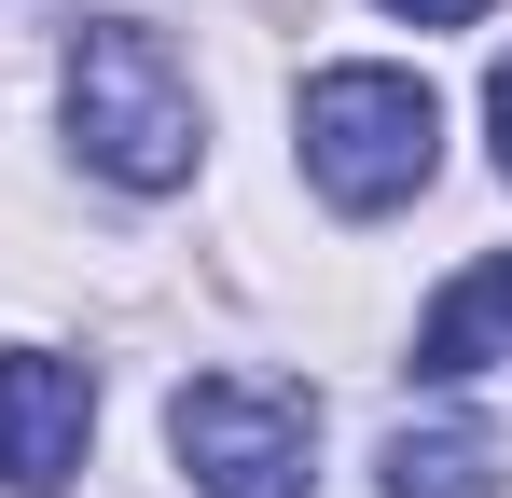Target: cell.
Wrapping results in <instances>:
<instances>
[{
	"label": "cell",
	"instance_id": "obj_1",
	"mask_svg": "<svg viewBox=\"0 0 512 498\" xmlns=\"http://www.w3.org/2000/svg\"><path fill=\"white\" fill-rule=\"evenodd\" d=\"M70 139H84V166H111L125 194L194 180V70L167 56V28L97 14L84 42H70Z\"/></svg>",
	"mask_w": 512,
	"mask_h": 498
},
{
	"label": "cell",
	"instance_id": "obj_2",
	"mask_svg": "<svg viewBox=\"0 0 512 498\" xmlns=\"http://www.w3.org/2000/svg\"><path fill=\"white\" fill-rule=\"evenodd\" d=\"M429 166H443V111H429L416 70H319L305 83V180L333 194V208H402L429 194Z\"/></svg>",
	"mask_w": 512,
	"mask_h": 498
},
{
	"label": "cell",
	"instance_id": "obj_3",
	"mask_svg": "<svg viewBox=\"0 0 512 498\" xmlns=\"http://www.w3.org/2000/svg\"><path fill=\"white\" fill-rule=\"evenodd\" d=\"M167 443L208 498H305V457H319V402L277 388V374H194L167 402Z\"/></svg>",
	"mask_w": 512,
	"mask_h": 498
},
{
	"label": "cell",
	"instance_id": "obj_4",
	"mask_svg": "<svg viewBox=\"0 0 512 498\" xmlns=\"http://www.w3.org/2000/svg\"><path fill=\"white\" fill-rule=\"evenodd\" d=\"M84 429H97V388H84V360L0 346V485H14V498H56L70 471H84Z\"/></svg>",
	"mask_w": 512,
	"mask_h": 498
},
{
	"label": "cell",
	"instance_id": "obj_5",
	"mask_svg": "<svg viewBox=\"0 0 512 498\" xmlns=\"http://www.w3.org/2000/svg\"><path fill=\"white\" fill-rule=\"evenodd\" d=\"M499 346H512V249H485V263L416 319V388H471Z\"/></svg>",
	"mask_w": 512,
	"mask_h": 498
},
{
	"label": "cell",
	"instance_id": "obj_6",
	"mask_svg": "<svg viewBox=\"0 0 512 498\" xmlns=\"http://www.w3.org/2000/svg\"><path fill=\"white\" fill-rule=\"evenodd\" d=\"M499 485V443L485 429H388V498H485Z\"/></svg>",
	"mask_w": 512,
	"mask_h": 498
},
{
	"label": "cell",
	"instance_id": "obj_7",
	"mask_svg": "<svg viewBox=\"0 0 512 498\" xmlns=\"http://www.w3.org/2000/svg\"><path fill=\"white\" fill-rule=\"evenodd\" d=\"M485 125H499V166H512V56L485 70Z\"/></svg>",
	"mask_w": 512,
	"mask_h": 498
},
{
	"label": "cell",
	"instance_id": "obj_8",
	"mask_svg": "<svg viewBox=\"0 0 512 498\" xmlns=\"http://www.w3.org/2000/svg\"><path fill=\"white\" fill-rule=\"evenodd\" d=\"M388 14H416V28H471L485 0H388Z\"/></svg>",
	"mask_w": 512,
	"mask_h": 498
}]
</instances>
